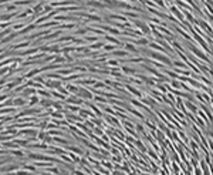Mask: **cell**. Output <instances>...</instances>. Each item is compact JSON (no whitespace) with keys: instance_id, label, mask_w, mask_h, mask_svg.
<instances>
[{"instance_id":"cell-1","label":"cell","mask_w":213,"mask_h":175,"mask_svg":"<svg viewBox=\"0 0 213 175\" xmlns=\"http://www.w3.org/2000/svg\"><path fill=\"white\" fill-rule=\"evenodd\" d=\"M139 53L141 54H145V57H147V58L161 61V63L165 64V66L168 64V67H170V68L173 67L172 58H170L168 54H165V53H158V51H153V50H151V48H147V47H145V48H141Z\"/></svg>"},{"instance_id":"cell-2","label":"cell","mask_w":213,"mask_h":175,"mask_svg":"<svg viewBox=\"0 0 213 175\" xmlns=\"http://www.w3.org/2000/svg\"><path fill=\"white\" fill-rule=\"evenodd\" d=\"M27 158L30 161H46V162H53V164H61L64 165L66 162H63L60 158L57 157H50L47 154H43V152H37V151H27Z\"/></svg>"},{"instance_id":"cell-3","label":"cell","mask_w":213,"mask_h":175,"mask_svg":"<svg viewBox=\"0 0 213 175\" xmlns=\"http://www.w3.org/2000/svg\"><path fill=\"white\" fill-rule=\"evenodd\" d=\"M124 88L129 93L132 97H135V98H138V100H141V98L143 97V94H142V91L139 90V88L137 87V85H132V84H129V83H124Z\"/></svg>"},{"instance_id":"cell-4","label":"cell","mask_w":213,"mask_h":175,"mask_svg":"<svg viewBox=\"0 0 213 175\" xmlns=\"http://www.w3.org/2000/svg\"><path fill=\"white\" fill-rule=\"evenodd\" d=\"M104 121L106 122L108 125H112V127L115 128H122V122L120 121V118L117 117V115H110V114H105L104 115Z\"/></svg>"},{"instance_id":"cell-5","label":"cell","mask_w":213,"mask_h":175,"mask_svg":"<svg viewBox=\"0 0 213 175\" xmlns=\"http://www.w3.org/2000/svg\"><path fill=\"white\" fill-rule=\"evenodd\" d=\"M78 97L85 100V101H93L94 100V93L90 90V87H81L80 93H78Z\"/></svg>"},{"instance_id":"cell-6","label":"cell","mask_w":213,"mask_h":175,"mask_svg":"<svg viewBox=\"0 0 213 175\" xmlns=\"http://www.w3.org/2000/svg\"><path fill=\"white\" fill-rule=\"evenodd\" d=\"M39 131H40L39 128H21L20 131H19V137H20V135H24L26 138H29V137L37 138Z\"/></svg>"},{"instance_id":"cell-7","label":"cell","mask_w":213,"mask_h":175,"mask_svg":"<svg viewBox=\"0 0 213 175\" xmlns=\"http://www.w3.org/2000/svg\"><path fill=\"white\" fill-rule=\"evenodd\" d=\"M172 29L175 31H178L179 33V36H182L185 40H188V41H193V37H192V34L190 33H188V30H185L183 27H180V26H178V24H173L172 26Z\"/></svg>"},{"instance_id":"cell-8","label":"cell","mask_w":213,"mask_h":175,"mask_svg":"<svg viewBox=\"0 0 213 175\" xmlns=\"http://www.w3.org/2000/svg\"><path fill=\"white\" fill-rule=\"evenodd\" d=\"M124 50H127L128 53H131L132 56H135V57H139L141 53H139V48H137V46L134 43H128V41H125V44H124Z\"/></svg>"},{"instance_id":"cell-9","label":"cell","mask_w":213,"mask_h":175,"mask_svg":"<svg viewBox=\"0 0 213 175\" xmlns=\"http://www.w3.org/2000/svg\"><path fill=\"white\" fill-rule=\"evenodd\" d=\"M84 103H85V100H83V98H80L78 95H68V97L66 98V104H73V105H84Z\"/></svg>"},{"instance_id":"cell-10","label":"cell","mask_w":213,"mask_h":175,"mask_svg":"<svg viewBox=\"0 0 213 175\" xmlns=\"http://www.w3.org/2000/svg\"><path fill=\"white\" fill-rule=\"evenodd\" d=\"M85 6L87 7H93V9H102V10H106L105 3L101 2V0H87Z\"/></svg>"},{"instance_id":"cell-11","label":"cell","mask_w":213,"mask_h":175,"mask_svg":"<svg viewBox=\"0 0 213 175\" xmlns=\"http://www.w3.org/2000/svg\"><path fill=\"white\" fill-rule=\"evenodd\" d=\"M141 101H142V103H143L145 105H147V107H149L151 110H152V108H155V107L158 105L156 100H155V98H153L152 95H147V94H145L142 98H141Z\"/></svg>"},{"instance_id":"cell-12","label":"cell","mask_w":213,"mask_h":175,"mask_svg":"<svg viewBox=\"0 0 213 175\" xmlns=\"http://www.w3.org/2000/svg\"><path fill=\"white\" fill-rule=\"evenodd\" d=\"M104 41H106V43H111V44H115V46H118V47H122L125 43H122V41L120 40V37H115V36H111V34H105L104 36Z\"/></svg>"},{"instance_id":"cell-13","label":"cell","mask_w":213,"mask_h":175,"mask_svg":"<svg viewBox=\"0 0 213 175\" xmlns=\"http://www.w3.org/2000/svg\"><path fill=\"white\" fill-rule=\"evenodd\" d=\"M47 152L51 154V155H54V157H60V155L66 154L67 150H63V148H60V147H56V144H54V145H50V147H48Z\"/></svg>"},{"instance_id":"cell-14","label":"cell","mask_w":213,"mask_h":175,"mask_svg":"<svg viewBox=\"0 0 213 175\" xmlns=\"http://www.w3.org/2000/svg\"><path fill=\"white\" fill-rule=\"evenodd\" d=\"M13 105L16 108L26 107V105H29V100H27V98L20 97V95H17V97H13Z\"/></svg>"},{"instance_id":"cell-15","label":"cell","mask_w":213,"mask_h":175,"mask_svg":"<svg viewBox=\"0 0 213 175\" xmlns=\"http://www.w3.org/2000/svg\"><path fill=\"white\" fill-rule=\"evenodd\" d=\"M66 88L68 90V93H70V94H73V95H78L81 85L75 84V83H67V84H66Z\"/></svg>"},{"instance_id":"cell-16","label":"cell","mask_w":213,"mask_h":175,"mask_svg":"<svg viewBox=\"0 0 213 175\" xmlns=\"http://www.w3.org/2000/svg\"><path fill=\"white\" fill-rule=\"evenodd\" d=\"M185 107H186V110L189 113H192V114L196 115L197 110H199V105L196 104V103H192L190 100H185Z\"/></svg>"},{"instance_id":"cell-17","label":"cell","mask_w":213,"mask_h":175,"mask_svg":"<svg viewBox=\"0 0 213 175\" xmlns=\"http://www.w3.org/2000/svg\"><path fill=\"white\" fill-rule=\"evenodd\" d=\"M39 74H41V68L39 67V68H31V70H29V71H26L23 74V77L26 78V80H31L33 77H36V76H39Z\"/></svg>"},{"instance_id":"cell-18","label":"cell","mask_w":213,"mask_h":175,"mask_svg":"<svg viewBox=\"0 0 213 175\" xmlns=\"http://www.w3.org/2000/svg\"><path fill=\"white\" fill-rule=\"evenodd\" d=\"M34 94H37V88H33V87H26L23 91H21L20 94V97H23V98H30L31 95H34Z\"/></svg>"},{"instance_id":"cell-19","label":"cell","mask_w":213,"mask_h":175,"mask_svg":"<svg viewBox=\"0 0 213 175\" xmlns=\"http://www.w3.org/2000/svg\"><path fill=\"white\" fill-rule=\"evenodd\" d=\"M129 104L132 105V107H135V108H138V110H141V111H143V110L147 108V105L143 104L142 101L138 100V98H135V97L129 98Z\"/></svg>"},{"instance_id":"cell-20","label":"cell","mask_w":213,"mask_h":175,"mask_svg":"<svg viewBox=\"0 0 213 175\" xmlns=\"http://www.w3.org/2000/svg\"><path fill=\"white\" fill-rule=\"evenodd\" d=\"M106 6V10H118V7H120V0H102Z\"/></svg>"},{"instance_id":"cell-21","label":"cell","mask_w":213,"mask_h":175,"mask_svg":"<svg viewBox=\"0 0 213 175\" xmlns=\"http://www.w3.org/2000/svg\"><path fill=\"white\" fill-rule=\"evenodd\" d=\"M31 46V43L30 41H27V40H24V41H21V43H16V44H13L10 48H13V50H26V48H29Z\"/></svg>"},{"instance_id":"cell-22","label":"cell","mask_w":213,"mask_h":175,"mask_svg":"<svg viewBox=\"0 0 213 175\" xmlns=\"http://www.w3.org/2000/svg\"><path fill=\"white\" fill-rule=\"evenodd\" d=\"M66 150H67V151L74 152V154H77V155H80V157H84V155H85V151H84V150H81L80 147H75V145H67Z\"/></svg>"},{"instance_id":"cell-23","label":"cell","mask_w":213,"mask_h":175,"mask_svg":"<svg viewBox=\"0 0 213 175\" xmlns=\"http://www.w3.org/2000/svg\"><path fill=\"white\" fill-rule=\"evenodd\" d=\"M88 27V33H93L94 36H98V37H104V36H105V31H102L101 30V29H98V27H95V26H87Z\"/></svg>"},{"instance_id":"cell-24","label":"cell","mask_w":213,"mask_h":175,"mask_svg":"<svg viewBox=\"0 0 213 175\" xmlns=\"http://www.w3.org/2000/svg\"><path fill=\"white\" fill-rule=\"evenodd\" d=\"M78 114H80L81 117L84 118V120H87V118H94V117H95V114H94V113L91 111L90 108H87V107H85V108H81Z\"/></svg>"},{"instance_id":"cell-25","label":"cell","mask_w":213,"mask_h":175,"mask_svg":"<svg viewBox=\"0 0 213 175\" xmlns=\"http://www.w3.org/2000/svg\"><path fill=\"white\" fill-rule=\"evenodd\" d=\"M37 95H39L40 98H53L51 97V91L47 90L46 87L39 88V90H37Z\"/></svg>"},{"instance_id":"cell-26","label":"cell","mask_w":213,"mask_h":175,"mask_svg":"<svg viewBox=\"0 0 213 175\" xmlns=\"http://www.w3.org/2000/svg\"><path fill=\"white\" fill-rule=\"evenodd\" d=\"M9 154L13 155V157H17V158H20V159H23V158H26V157H27L26 152L21 151L20 148H17V150H9Z\"/></svg>"},{"instance_id":"cell-27","label":"cell","mask_w":213,"mask_h":175,"mask_svg":"<svg viewBox=\"0 0 213 175\" xmlns=\"http://www.w3.org/2000/svg\"><path fill=\"white\" fill-rule=\"evenodd\" d=\"M121 71H122V74H125V76H135L138 73L135 68L129 67V66H121Z\"/></svg>"},{"instance_id":"cell-28","label":"cell","mask_w":213,"mask_h":175,"mask_svg":"<svg viewBox=\"0 0 213 175\" xmlns=\"http://www.w3.org/2000/svg\"><path fill=\"white\" fill-rule=\"evenodd\" d=\"M134 145H135V147H137V148L139 150V152H142V154H147L148 148H147V145H145V144L142 142V140L137 138V140H135V142H134Z\"/></svg>"},{"instance_id":"cell-29","label":"cell","mask_w":213,"mask_h":175,"mask_svg":"<svg viewBox=\"0 0 213 175\" xmlns=\"http://www.w3.org/2000/svg\"><path fill=\"white\" fill-rule=\"evenodd\" d=\"M78 27H80L78 23H63L60 24V30H75Z\"/></svg>"},{"instance_id":"cell-30","label":"cell","mask_w":213,"mask_h":175,"mask_svg":"<svg viewBox=\"0 0 213 175\" xmlns=\"http://www.w3.org/2000/svg\"><path fill=\"white\" fill-rule=\"evenodd\" d=\"M39 105H40V107H43L44 110L51 108V107H53V100H51V98H41L40 103H39Z\"/></svg>"},{"instance_id":"cell-31","label":"cell","mask_w":213,"mask_h":175,"mask_svg":"<svg viewBox=\"0 0 213 175\" xmlns=\"http://www.w3.org/2000/svg\"><path fill=\"white\" fill-rule=\"evenodd\" d=\"M87 33H88V27H87V26L78 27V29H75L74 31H71V34H73V36H85Z\"/></svg>"},{"instance_id":"cell-32","label":"cell","mask_w":213,"mask_h":175,"mask_svg":"<svg viewBox=\"0 0 213 175\" xmlns=\"http://www.w3.org/2000/svg\"><path fill=\"white\" fill-rule=\"evenodd\" d=\"M143 122H145V127H148L151 131H156V130H158V125L155 124V121H153V120H151V118H145V120H143Z\"/></svg>"},{"instance_id":"cell-33","label":"cell","mask_w":213,"mask_h":175,"mask_svg":"<svg viewBox=\"0 0 213 175\" xmlns=\"http://www.w3.org/2000/svg\"><path fill=\"white\" fill-rule=\"evenodd\" d=\"M121 14H124V16L127 17V19H129V20H135V19H139L142 14L141 13H137V12H124V13H121Z\"/></svg>"},{"instance_id":"cell-34","label":"cell","mask_w":213,"mask_h":175,"mask_svg":"<svg viewBox=\"0 0 213 175\" xmlns=\"http://www.w3.org/2000/svg\"><path fill=\"white\" fill-rule=\"evenodd\" d=\"M26 26H27L26 21H16V23L11 24V30L13 31H20V30H23Z\"/></svg>"},{"instance_id":"cell-35","label":"cell","mask_w":213,"mask_h":175,"mask_svg":"<svg viewBox=\"0 0 213 175\" xmlns=\"http://www.w3.org/2000/svg\"><path fill=\"white\" fill-rule=\"evenodd\" d=\"M48 54H54V56H57V54H61V47L58 46V44L48 46Z\"/></svg>"},{"instance_id":"cell-36","label":"cell","mask_w":213,"mask_h":175,"mask_svg":"<svg viewBox=\"0 0 213 175\" xmlns=\"http://www.w3.org/2000/svg\"><path fill=\"white\" fill-rule=\"evenodd\" d=\"M106 41H97V43H93V44H90L88 47L91 48V50H95V51H101L102 50V47H104V44H105Z\"/></svg>"},{"instance_id":"cell-37","label":"cell","mask_w":213,"mask_h":175,"mask_svg":"<svg viewBox=\"0 0 213 175\" xmlns=\"http://www.w3.org/2000/svg\"><path fill=\"white\" fill-rule=\"evenodd\" d=\"M40 100H41V98L39 97V95H37V94L31 95V97L29 98V107H36V105H39V103H40Z\"/></svg>"},{"instance_id":"cell-38","label":"cell","mask_w":213,"mask_h":175,"mask_svg":"<svg viewBox=\"0 0 213 175\" xmlns=\"http://www.w3.org/2000/svg\"><path fill=\"white\" fill-rule=\"evenodd\" d=\"M172 61H173V67L183 68V70H189V66H188L185 61H182V60H172Z\"/></svg>"},{"instance_id":"cell-39","label":"cell","mask_w":213,"mask_h":175,"mask_svg":"<svg viewBox=\"0 0 213 175\" xmlns=\"http://www.w3.org/2000/svg\"><path fill=\"white\" fill-rule=\"evenodd\" d=\"M118 46H115V44H111V43H105L102 47V51L104 53H112L114 50H117Z\"/></svg>"},{"instance_id":"cell-40","label":"cell","mask_w":213,"mask_h":175,"mask_svg":"<svg viewBox=\"0 0 213 175\" xmlns=\"http://www.w3.org/2000/svg\"><path fill=\"white\" fill-rule=\"evenodd\" d=\"M21 169H26V171H30V172H33V174H36L37 172V168H36V165L31 162V164H21Z\"/></svg>"},{"instance_id":"cell-41","label":"cell","mask_w":213,"mask_h":175,"mask_svg":"<svg viewBox=\"0 0 213 175\" xmlns=\"http://www.w3.org/2000/svg\"><path fill=\"white\" fill-rule=\"evenodd\" d=\"M48 122H50V120H48V118L39 120V130H40V131H46L47 127H48Z\"/></svg>"},{"instance_id":"cell-42","label":"cell","mask_w":213,"mask_h":175,"mask_svg":"<svg viewBox=\"0 0 213 175\" xmlns=\"http://www.w3.org/2000/svg\"><path fill=\"white\" fill-rule=\"evenodd\" d=\"M147 154H148V157H151V158L153 159V161H156V162H159V161H161V159H159V154H158L156 151H153L152 148L148 150Z\"/></svg>"},{"instance_id":"cell-43","label":"cell","mask_w":213,"mask_h":175,"mask_svg":"<svg viewBox=\"0 0 213 175\" xmlns=\"http://www.w3.org/2000/svg\"><path fill=\"white\" fill-rule=\"evenodd\" d=\"M67 154H68V157H70L71 159H73V162L74 164H81V157L80 155H77V154H74V152H71V151H67Z\"/></svg>"},{"instance_id":"cell-44","label":"cell","mask_w":213,"mask_h":175,"mask_svg":"<svg viewBox=\"0 0 213 175\" xmlns=\"http://www.w3.org/2000/svg\"><path fill=\"white\" fill-rule=\"evenodd\" d=\"M106 64H108V67H121L118 58H108V60H106Z\"/></svg>"},{"instance_id":"cell-45","label":"cell","mask_w":213,"mask_h":175,"mask_svg":"<svg viewBox=\"0 0 213 175\" xmlns=\"http://www.w3.org/2000/svg\"><path fill=\"white\" fill-rule=\"evenodd\" d=\"M66 110H68V111H71V113H80V110H81V105H73V104H66Z\"/></svg>"},{"instance_id":"cell-46","label":"cell","mask_w":213,"mask_h":175,"mask_svg":"<svg viewBox=\"0 0 213 175\" xmlns=\"http://www.w3.org/2000/svg\"><path fill=\"white\" fill-rule=\"evenodd\" d=\"M169 84L172 88H175V90H182V81L179 80H170Z\"/></svg>"},{"instance_id":"cell-47","label":"cell","mask_w":213,"mask_h":175,"mask_svg":"<svg viewBox=\"0 0 213 175\" xmlns=\"http://www.w3.org/2000/svg\"><path fill=\"white\" fill-rule=\"evenodd\" d=\"M84 44H85V40L81 37H75V36H74L73 41H71V46H84Z\"/></svg>"},{"instance_id":"cell-48","label":"cell","mask_w":213,"mask_h":175,"mask_svg":"<svg viewBox=\"0 0 213 175\" xmlns=\"http://www.w3.org/2000/svg\"><path fill=\"white\" fill-rule=\"evenodd\" d=\"M155 88H156L158 91H161L162 94H168V87H166V84H162V83H156Z\"/></svg>"},{"instance_id":"cell-49","label":"cell","mask_w":213,"mask_h":175,"mask_svg":"<svg viewBox=\"0 0 213 175\" xmlns=\"http://www.w3.org/2000/svg\"><path fill=\"white\" fill-rule=\"evenodd\" d=\"M84 40H85V43H97V41H100V37H98V36H88V34H87L85 37H84Z\"/></svg>"},{"instance_id":"cell-50","label":"cell","mask_w":213,"mask_h":175,"mask_svg":"<svg viewBox=\"0 0 213 175\" xmlns=\"http://www.w3.org/2000/svg\"><path fill=\"white\" fill-rule=\"evenodd\" d=\"M101 165H102V167H105L106 169H110L111 172L114 171V164H112V162H110L108 159H101Z\"/></svg>"},{"instance_id":"cell-51","label":"cell","mask_w":213,"mask_h":175,"mask_svg":"<svg viewBox=\"0 0 213 175\" xmlns=\"http://www.w3.org/2000/svg\"><path fill=\"white\" fill-rule=\"evenodd\" d=\"M135 130H137L138 134H145V132H147V130H145L142 122H135Z\"/></svg>"},{"instance_id":"cell-52","label":"cell","mask_w":213,"mask_h":175,"mask_svg":"<svg viewBox=\"0 0 213 175\" xmlns=\"http://www.w3.org/2000/svg\"><path fill=\"white\" fill-rule=\"evenodd\" d=\"M33 80L36 81V83H40V84L44 85V83H46L47 78H46V76H44V74H39V76H36V77H34Z\"/></svg>"},{"instance_id":"cell-53","label":"cell","mask_w":213,"mask_h":175,"mask_svg":"<svg viewBox=\"0 0 213 175\" xmlns=\"http://www.w3.org/2000/svg\"><path fill=\"white\" fill-rule=\"evenodd\" d=\"M47 171H48V172H51V174H54V175H61L60 167H53V165H51L50 168H47Z\"/></svg>"},{"instance_id":"cell-54","label":"cell","mask_w":213,"mask_h":175,"mask_svg":"<svg viewBox=\"0 0 213 175\" xmlns=\"http://www.w3.org/2000/svg\"><path fill=\"white\" fill-rule=\"evenodd\" d=\"M53 12V6L50 3H44V7H43V16L44 14H48Z\"/></svg>"},{"instance_id":"cell-55","label":"cell","mask_w":213,"mask_h":175,"mask_svg":"<svg viewBox=\"0 0 213 175\" xmlns=\"http://www.w3.org/2000/svg\"><path fill=\"white\" fill-rule=\"evenodd\" d=\"M93 131H94V134H95L97 137H102V135L105 134V131H104V128H100V127H95V128L93 130Z\"/></svg>"},{"instance_id":"cell-56","label":"cell","mask_w":213,"mask_h":175,"mask_svg":"<svg viewBox=\"0 0 213 175\" xmlns=\"http://www.w3.org/2000/svg\"><path fill=\"white\" fill-rule=\"evenodd\" d=\"M57 91H58V93H60V94L66 95V97H68V95H71L70 93H68V90H67V88L64 87V85H61V87H58V88H57Z\"/></svg>"},{"instance_id":"cell-57","label":"cell","mask_w":213,"mask_h":175,"mask_svg":"<svg viewBox=\"0 0 213 175\" xmlns=\"http://www.w3.org/2000/svg\"><path fill=\"white\" fill-rule=\"evenodd\" d=\"M111 161L115 162V164H122V158H121V155H111Z\"/></svg>"},{"instance_id":"cell-58","label":"cell","mask_w":213,"mask_h":175,"mask_svg":"<svg viewBox=\"0 0 213 175\" xmlns=\"http://www.w3.org/2000/svg\"><path fill=\"white\" fill-rule=\"evenodd\" d=\"M43 142H46V144H53V137H51V135L48 134V132H47V135L44 137Z\"/></svg>"},{"instance_id":"cell-59","label":"cell","mask_w":213,"mask_h":175,"mask_svg":"<svg viewBox=\"0 0 213 175\" xmlns=\"http://www.w3.org/2000/svg\"><path fill=\"white\" fill-rule=\"evenodd\" d=\"M46 135H47V131H39V134H37V140L43 142V140H44Z\"/></svg>"},{"instance_id":"cell-60","label":"cell","mask_w":213,"mask_h":175,"mask_svg":"<svg viewBox=\"0 0 213 175\" xmlns=\"http://www.w3.org/2000/svg\"><path fill=\"white\" fill-rule=\"evenodd\" d=\"M193 175H203V174H202V169H200V167H196V168H193Z\"/></svg>"},{"instance_id":"cell-61","label":"cell","mask_w":213,"mask_h":175,"mask_svg":"<svg viewBox=\"0 0 213 175\" xmlns=\"http://www.w3.org/2000/svg\"><path fill=\"white\" fill-rule=\"evenodd\" d=\"M210 88H212V91H213V83H212V85H210Z\"/></svg>"},{"instance_id":"cell-62","label":"cell","mask_w":213,"mask_h":175,"mask_svg":"<svg viewBox=\"0 0 213 175\" xmlns=\"http://www.w3.org/2000/svg\"><path fill=\"white\" fill-rule=\"evenodd\" d=\"M143 175H151V174H143Z\"/></svg>"},{"instance_id":"cell-63","label":"cell","mask_w":213,"mask_h":175,"mask_svg":"<svg viewBox=\"0 0 213 175\" xmlns=\"http://www.w3.org/2000/svg\"><path fill=\"white\" fill-rule=\"evenodd\" d=\"M67 175H70V174H67Z\"/></svg>"}]
</instances>
